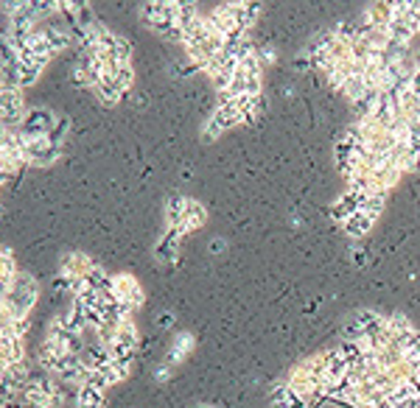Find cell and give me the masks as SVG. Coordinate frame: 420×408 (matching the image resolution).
Returning <instances> with one entry per match:
<instances>
[{
	"label": "cell",
	"instance_id": "obj_1",
	"mask_svg": "<svg viewBox=\"0 0 420 408\" xmlns=\"http://www.w3.org/2000/svg\"><path fill=\"white\" fill-rule=\"evenodd\" d=\"M34 299H37V282L29 274H17L15 282L3 291V296H0V308H3L15 322H23L29 316V311L34 308Z\"/></svg>",
	"mask_w": 420,
	"mask_h": 408
},
{
	"label": "cell",
	"instance_id": "obj_4",
	"mask_svg": "<svg viewBox=\"0 0 420 408\" xmlns=\"http://www.w3.org/2000/svg\"><path fill=\"white\" fill-rule=\"evenodd\" d=\"M0 118L3 121H23L26 110H23V95L20 90H0Z\"/></svg>",
	"mask_w": 420,
	"mask_h": 408
},
{
	"label": "cell",
	"instance_id": "obj_3",
	"mask_svg": "<svg viewBox=\"0 0 420 408\" xmlns=\"http://www.w3.org/2000/svg\"><path fill=\"white\" fill-rule=\"evenodd\" d=\"M23 157L34 165H54L62 157V146H54L48 137H34L23 143Z\"/></svg>",
	"mask_w": 420,
	"mask_h": 408
},
{
	"label": "cell",
	"instance_id": "obj_8",
	"mask_svg": "<svg viewBox=\"0 0 420 408\" xmlns=\"http://www.w3.org/2000/svg\"><path fill=\"white\" fill-rule=\"evenodd\" d=\"M67 135V121L62 118V121H56L54 124V129H51V135H48V140L54 143V146H62V137Z\"/></svg>",
	"mask_w": 420,
	"mask_h": 408
},
{
	"label": "cell",
	"instance_id": "obj_7",
	"mask_svg": "<svg viewBox=\"0 0 420 408\" xmlns=\"http://www.w3.org/2000/svg\"><path fill=\"white\" fill-rule=\"evenodd\" d=\"M40 73H42V65H37V62H20V87L34 84L40 78Z\"/></svg>",
	"mask_w": 420,
	"mask_h": 408
},
{
	"label": "cell",
	"instance_id": "obj_2",
	"mask_svg": "<svg viewBox=\"0 0 420 408\" xmlns=\"http://www.w3.org/2000/svg\"><path fill=\"white\" fill-rule=\"evenodd\" d=\"M54 124H56V115L51 110H29L26 118L20 121V135H23V140L48 137Z\"/></svg>",
	"mask_w": 420,
	"mask_h": 408
},
{
	"label": "cell",
	"instance_id": "obj_5",
	"mask_svg": "<svg viewBox=\"0 0 420 408\" xmlns=\"http://www.w3.org/2000/svg\"><path fill=\"white\" fill-rule=\"evenodd\" d=\"M76 402H79V408H101L104 405V391L92 389V386H79Z\"/></svg>",
	"mask_w": 420,
	"mask_h": 408
},
{
	"label": "cell",
	"instance_id": "obj_9",
	"mask_svg": "<svg viewBox=\"0 0 420 408\" xmlns=\"http://www.w3.org/2000/svg\"><path fill=\"white\" fill-rule=\"evenodd\" d=\"M12 179V171L9 168H3V165H0V185H6Z\"/></svg>",
	"mask_w": 420,
	"mask_h": 408
},
{
	"label": "cell",
	"instance_id": "obj_6",
	"mask_svg": "<svg viewBox=\"0 0 420 408\" xmlns=\"http://www.w3.org/2000/svg\"><path fill=\"white\" fill-rule=\"evenodd\" d=\"M95 92L104 98V101H107V104H115V101H118V95H121V90H118V84L107 76V73H104V78L95 84Z\"/></svg>",
	"mask_w": 420,
	"mask_h": 408
}]
</instances>
